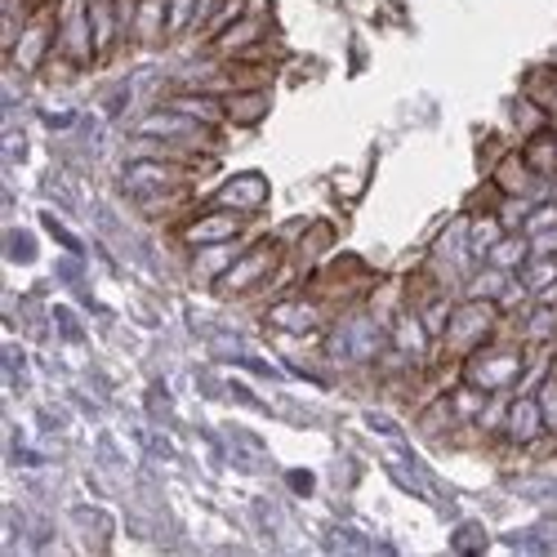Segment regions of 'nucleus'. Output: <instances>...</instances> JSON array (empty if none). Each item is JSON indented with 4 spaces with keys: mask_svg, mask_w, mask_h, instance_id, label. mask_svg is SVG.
<instances>
[{
    "mask_svg": "<svg viewBox=\"0 0 557 557\" xmlns=\"http://www.w3.org/2000/svg\"><path fill=\"white\" fill-rule=\"evenodd\" d=\"M527 259H531V237L527 232H504V237L486 250V263H495L504 272H518Z\"/></svg>",
    "mask_w": 557,
    "mask_h": 557,
    "instance_id": "obj_20",
    "label": "nucleus"
},
{
    "mask_svg": "<svg viewBox=\"0 0 557 557\" xmlns=\"http://www.w3.org/2000/svg\"><path fill=\"white\" fill-rule=\"evenodd\" d=\"M214 206L237 210V214H259L268 206V183L259 174H237L214 193Z\"/></svg>",
    "mask_w": 557,
    "mask_h": 557,
    "instance_id": "obj_14",
    "label": "nucleus"
},
{
    "mask_svg": "<svg viewBox=\"0 0 557 557\" xmlns=\"http://www.w3.org/2000/svg\"><path fill=\"white\" fill-rule=\"evenodd\" d=\"M527 361H531V348L518 335L513 339L495 335L491 344H482L478 352L463 357V380L482 393H513L527 375Z\"/></svg>",
    "mask_w": 557,
    "mask_h": 557,
    "instance_id": "obj_2",
    "label": "nucleus"
},
{
    "mask_svg": "<svg viewBox=\"0 0 557 557\" xmlns=\"http://www.w3.org/2000/svg\"><path fill=\"white\" fill-rule=\"evenodd\" d=\"M331 246H335V227H331V223H308L304 237L295 242V263H299V268H312Z\"/></svg>",
    "mask_w": 557,
    "mask_h": 557,
    "instance_id": "obj_22",
    "label": "nucleus"
},
{
    "mask_svg": "<svg viewBox=\"0 0 557 557\" xmlns=\"http://www.w3.org/2000/svg\"><path fill=\"white\" fill-rule=\"evenodd\" d=\"M59 0H45V5H36L27 18H23V27H18V36L10 40V63L18 67V72H40L45 63H50V54L59 50Z\"/></svg>",
    "mask_w": 557,
    "mask_h": 557,
    "instance_id": "obj_4",
    "label": "nucleus"
},
{
    "mask_svg": "<svg viewBox=\"0 0 557 557\" xmlns=\"http://www.w3.org/2000/svg\"><path fill=\"white\" fill-rule=\"evenodd\" d=\"M522 157H527V165H531L540 178H557V134H553V125L527 134Z\"/></svg>",
    "mask_w": 557,
    "mask_h": 557,
    "instance_id": "obj_19",
    "label": "nucleus"
},
{
    "mask_svg": "<svg viewBox=\"0 0 557 557\" xmlns=\"http://www.w3.org/2000/svg\"><path fill=\"white\" fill-rule=\"evenodd\" d=\"M85 18H89V32H95V50H99V59H112V50L125 40L121 14H116V0H85Z\"/></svg>",
    "mask_w": 557,
    "mask_h": 557,
    "instance_id": "obj_15",
    "label": "nucleus"
},
{
    "mask_svg": "<svg viewBox=\"0 0 557 557\" xmlns=\"http://www.w3.org/2000/svg\"><path fill=\"white\" fill-rule=\"evenodd\" d=\"M286 237H263V242H255L246 255H237L232 259V268L214 282V290L223 295V299H246V295H255V290H263L272 276H276V268L286 263Z\"/></svg>",
    "mask_w": 557,
    "mask_h": 557,
    "instance_id": "obj_3",
    "label": "nucleus"
},
{
    "mask_svg": "<svg viewBox=\"0 0 557 557\" xmlns=\"http://www.w3.org/2000/svg\"><path fill=\"white\" fill-rule=\"evenodd\" d=\"M263 36H268V23L259 14H246V18L232 23L227 32H219L210 40V50H214V59H242V54L255 50V45H263Z\"/></svg>",
    "mask_w": 557,
    "mask_h": 557,
    "instance_id": "obj_13",
    "label": "nucleus"
},
{
    "mask_svg": "<svg viewBox=\"0 0 557 557\" xmlns=\"http://www.w3.org/2000/svg\"><path fill=\"white\" fill-rule=\"evenodd\" d=\"M197 5H201V0H170V36H183V32H193Z\"/></svg>",
    "mask_w": 557,
    "mask_h": 557,
    "instance_id": "obj_26",
    "label": "nucleus"
},
{
    "mask_svg": "<svg viewBox=\"0 0 557 557\" xmlns=\"http://www.w3.org/2000/svg\"><path fill=\"white\" fill-rule=\"evenodd\" d=\"M375 282H380V276L370 272L361 259L344 255V259H335V263H326V268H317V272L308 276L304 290H308L317 304H326V308H344V304L366 299L370 290H375Z\"/></svg>",
    "mask_w": 557,
    "mask_h": 557,
    "instance_id": "obj_5",
    "label": "nucleus"
},
{
    "mask_svg": "<svg viewBox=\"0 0 557 557\" xmlns=\"http://www.w3.org/2000/svg\"><path fill=\"white\" fill-rule=\"evenodd\" d=\"M268 321L272 326H282V331H290V335H312L321 321H326V304H317L304 290V295H290V299H276L268 308Z\"/></svg>",
    "mask_w": 557,
    "mask_h": 557,
    "instance_id": "obj_11",
    "label": "nucleus"
},
{
    "mask_svg": "<svg viewBox=\"0 0 557 557\" xmlns=\"http://www.w3.org/2000/svg\"><path fill=\"white\" fill-rule=\"evenodd\" d=\"M250 14V0H219V10L210 14V23L201 27V40H214L219 32H227L232 23H237V18H246Z\"/></svg>",
    "mask_w": 557,
    "mask_h": 557,
    "instance_id": "obj_25",
    "label": "nucleus"
},
{
    "mask_svg": "<svg viewBox=\"0 0 557 557\" xmlns=\"http://www.w3.org/2000/svg\"><path fill=\"white\" fill-rule=\"evenodd\" d=\"M54 59L72 63L76 72H81V67H89V63H99L95 32H89L85 5H81V10H72V14H63V23H59V50H54Z\"/></svg>",
    "mask_w": 557,
    "mask_h": 557,
    "instance_id": "obj_10",
    "label": "nucleus"
},
{
    "mask_svg": "<svg viewBox=\"0 0 557 557\" xmlns=\"http://www.w3.org/2000/svg\"><path fill=\"white\" fill-rule=\"evenodd\" d=\"M553 201H557V178H553Z\"/></svg>",
    "mask_w": 557,
    "mask_h": 557,
    "instance_id": "obj_27",
    "label": "nucleus"
},
{
    "mask_svg": "<svg viewBox=\"0 0 557 557\" xmlns=\"http://www.w3.org/2000/svg\"><path fill=\"white\" fill-rule=\"evenodd\" d=\"M138 134H144V138H165V144H178L188 152H214L219 148L214 125H201L193 116L174 112V108H161V112L144 116V121H138Z\"/></svg>",
    "mask_w": 557,
    "mask_h": 557,
    "instance_id": "obj_7",
    "label": "nucleus"
},
{
    "mask_svg": "<svg viewBox=\"0 0 557 557\" xmlns=\"http://www.w3.org/2000/svg\"><path fill=\"white\" fill-rule=\"evenodd\" d=\"M232 259H237V255H232V242H223V246H201L197 250V276H201V282H210V276H214V282H219V276L232 268Z\"/></svg>",
    "mask_w": 557,
    "mask_h": 557,
    "instance_id": "obj_23",
    "label": "nucleus"
},
{
    "mask_svg": "<svg viewBox=\"0 0 557 557\" xmlns=\"http://www.w3.org/2000/svg\"><path fill=\"white\" fill-rule=\"evenodd\" d=\"M499 331H504L499 304H495V299H469V295H463V299L450 308V321H446V331L437 335L433 357L463 361L469 352H478L482 344H491Z\"/></svg>",
    "mask_w": 557,
    "mask_h": 557,
    "instance_id": "obj_1",
    "label": "nucleus"
},
{
    "mask_svg": "<svg viewBox=\"0 0 557 557\" xmlns=\"http://www.w3.org/2000/svg\"><path fill=\"white\" fill-rule=\"evenodd\" d=\"M165 108H174V112H183V116H193V121H201V125H223L227 116H223V99L219 95H206V89H188V95H174Z\"/></svg>",
    "mask_w": 557,
    "mask_h": 557,
    "instance_id": "obj_18",
    "label": "nucleus"
},
{
    "mask_svg": "<svg viewBox=\"0 0 557 557\" xmlns=\"http://www.w3.org/2000/svg\"><path fill=\"white\" fill-rule=\"evenodd\" d=\"M246 223H250V214H237V210L214 206V210H206V214H197V219L183 223V227H178V242L193 246V250H201V246H223V242H242Z\"/></svg>",
    "mask_w": 557,
    "mask_h": 557,
    "instance_id": "obj_8",
    "label": "nucleus"
},
{
    "mask_svg": "<svg viewBox=\"0 0 557 557\" xmlns=\"http://www.w3.org/2000/svg\"><path fill=\"white\" fill-rule=\"evenodd\" d=\"M486 397H491V393L473 388L469 380H455V384L446 388V401H450V410H455V420H459L463 429H473V420H478V414H482Z\"/></svg>",
    "mask_w": 557,
    "mask_h": 557,
    "instance_id": "obj_21",
    "label": "nucleus"
},
{
    "mask_svg": "<svg viewBox=\"0 0 557 557\" xmlns=\"http://www.w3.org/2000/svg\"><path fill=\"white\" fill-rule=\"evenodd\" d=\"M504 437L513 446H540L548 437V420H544V406L535 393H518L508 401V424H504Z\"/></svg>",
    "mask_w": 557,
    "mask_h": 557,
    "instance_id": "obj_9",
    "label": "nucleus"
},
{
    "mask_svg": "<svg viewBox=\"0 0 557 557\" xmlns=\"http://www.w3.org/2000/svg\"><path fill=\"white\" fill-rule=\"evenodd\" d=\"M553 134H557V125H553Z\"/></svg>",
    "mask_w": 557,
    "mask_h": 557,
    "instance_id": "obj_28",
    "label": "nucleus"
},
{
    "mask_svg": "<svg viewBox=\"0 0 557 557\" xmlns=\"http://www.w3.org/2000/svg\"><path fill=\"white\" fill-rule=\"evenodd\" d=\"M504 286H508V272H504V268H495V263H486L478 276H469V286H463V295H469V299H499V295H504Z\"/></svg>",
    "mask_w": 557,
    "mask_h": 557,
    "instance_id": "obj_24",
    "label": "nucleus"
},
{
    "mask_svg": "<svg viewBox=\"0 0 557 557\" xmlns=\"http://www.w3.org/2000/svg\"><path fill=\"white\" fill-rule=\"evenodd\" d=\"M491 183L504 193V197H527V201H535L540 197V174L527 165V157L522 152H504L495 165H491Z\"/></svg>",
    "mask_w": 557,
    "mask_h": 557,
    "instance_id": "obj_12",
    "label": "nucleus"
},
{
    "mask_svg": "<svg viewBox=\"0 0 557 557\" xmlns=\"http://www.w3.org/2000/svg\"><path fill=\"white\" fill-rule=\"evenodd\" d=\"M134 45H144V50H152V45L170 40V0H138V14H134V32H129Z\"/></svg>",
    "mask_w": 557,
    "mask_h": 557,
    "instance_id": "obj_16",
    "label": "nucleus"
},
{
    "mask_svg": "<svg viewBox=\"0 0 557 557\" xmlns=\"http://www.w3.org/2000/svg\"><path fill=\"white\" fill-rule=\"evenodd\" d=\"M197 178H201V170L183 165V161H157V157H138V161H129L125 174H121L125 193H134L138 201H144V197H157V193L193 188Z\"/></svg>",
    "mask_w": 557,
    "mask_h": 557,
    "instance_id": "obj_6",
    "label": "nucleus"
},
{
    "mask_svg": "<svg viewBox=\"0 0 557 557\" xmlns=\"http://www.w3.org/2000/svg\"><path fill=\"white\" fill-rule=\"evenodd\" d=\"M223 116L227 125H255L268 116V89H237V95H223Z\"/></svg>",
    "mask_w": 557,
    "mask_h": 557,
    "instance_id": "obj_17",
    "label": "nucleus"
}]
</instances>
